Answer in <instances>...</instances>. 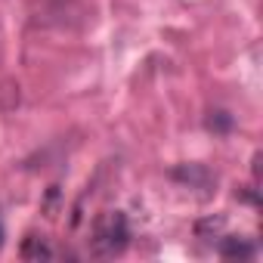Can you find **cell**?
I'll return each mask as SVG.
<instances>
[{
	"instance_id": "obj_10",
	"label": "cell",
	"mask_w": 263,
	"mask_h": 263,
	"mask_svg": "<svg viewBox=\"0 0 263 263\" xmlns=\"http://www.w3.org/2000/svg\"><path fill=\"white\" fill-rule=\"evenodd\" d=\"M0 245H4V226H0Z\"/></svg>"
},
{
	"instance_id": "obj_3",
	"label": "cell",
	"mask_w": 263,
	"mask_h": 263,
	"mask_svg": "<svg viewBox=\"0 0 263 263\" xmlns=\"http://www.w3.org/2000/svg\"><path fill=\"white\" fill-rule=\"evenodd\" d=\"M220 254L223 257H241V260H248V257H254V245L245 241V238H238V235H229V238H220Z\"/></svg>"
},
{
	"instance_id": "obj_8",
	"label": "cell",
	"mask_w": 263,
	"mask_h": 263,
	"mask_svg": "<svg viewBox=\"0 0 263 263\" xmlns=\"http://www.w3.org/2000/svg\"><path fill=\"white\" fill-rule=\"evenodd\" d=\"M56 198H59V186H50V192H47V217H53V204H56Z\"/></svg>"
},
{
	"instance_id": "obj_6",
	"label": "cell",
	"mask_w": 263,
	"mask_h": 263,
	"mask_svg": "<svg viewBox=\"0 0 263 263\" xmlns=\"http://www.w3.org/2000/svg\"><path fill=\"white\" fill-rule=\"evenodd\" d=\"M223 223H226L223 217H208V220H198V223H195V232H198L201 238H204V235H217V232L223 229Z\"/></svg>"
},
{
	"instance_id": "obj_2",
	"label": "cell",
	"mask_w": 263,
	"mask_h": 263,
	"mask_svg": "<svg viewBox=\"0 0 263 263\" xmlns=\"http://www.w3.org/2000/svg\"><path fill=\"white\" fill-rule=\"evenodd\" d=\"M171 177H174L177 183L192 186V189H211V186H214V180H217L204 164H180V167H174V171H171Z\"/></svg>"
},
{
	"instance_id": "obj_1",
	"label": "cell",
	"mask_w": 263,
	"mask_h": 263,
	"mask_svg": "<svg viewBox=\"0 0 263 263\" xmlns=\"http://www.w3.org/2000/svg\"><path fill=\"white\" fill-rule=\"evenodd\" d=\"M130 241V229H127V217L121 211H105L96 217L93 223V254L99 257H115L127 248Z\"/></svg>"
},
{
	"instance_id": "obj_7",
	"label": "cell",
	"mask_w": 263,
	"mask_h": 263,
	"mask_svg": "<svg viewBox=\"0 0 263 263\" xmlns=\"http://www.w3.org/2000/svg\"><path fill=\"white\" fill-rule=\"evenodd\" d=\"M235 198H238V201H248V204H260V192H257L254 186H241V189L235 192Z\"/></svg>"
},
{
	"instance_id": "obj_9",
	"label": "cell",
	"mask_w": 263,
	"mask_h": 263,
	"mask_svg": "<svg viewBox=\"0 0 263 263\" xmlns=\"http://www.w3.org/2000/svg\"><path fill=\"white\" fill-rule=\"evenodd\" d=\"M251 171H254V177H260V155H254V167Z\"/></svg>"
},
{
	"instance_id": "obj_4",
	"label": "cell",
	"mask_w": 263,
	"mask_h": 263,
	"mask_svg": "<svg viewBox=\"0 0 263 263\" xmlns=\"http://www.w3.org/2000/svg\"><path fill=\"white\" fill-rule=\"evenodd\" d=\"M25 260H50L53 257V251H50V245L44 241V238H37V235H28L25 241H22V251H19Z\"/></svg>"
},
{
	"instance_id": "obj_5",
	"label": "cell",
	"mask_w": 263,
	"mask_h": 263,
	"mask_svg": "<svg viewBox=\"0 0 263 263\" xmlns=\"http://www.w3.org/2000/svg\"><path fill=\"white\" fill-rule=\"evenodd\" d=\"M232 124H235V121H232V115H229V111H223V108H211V111H208V118H204V127L211 130V134H220V137H223V134H229Z\"/></svg>"
}]
</instances>
